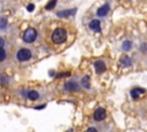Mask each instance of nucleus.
<instances>
[{"mask_svg":"<svg viewBox=\"0 0 147 132\" xmlns=\"http://www.w3.org/2000/svg\"><path fill=\"white\" fill-rule=\"evenodd\" d=\"M67 37H68V33H67V30L64 28H56L54 29V31L52 32V41L56 45H61V44H64L67 41Z\"/></svg>","mask_w":147,"mask_h":132,"instance_id":"obj_1","label":"nucleus"},{"mask_svg":"<svg viewBox=\"0 0 147 132\" xmlns=\"http://www.w3.org/2000/svg\"><path fill=\"white\" fill-rule=\"evenodd\" d=\"M22 39L24 42L26 44H32L36 39H37V30L33 28H28L23 34H22Z\"/></svg>","mask_w":147,"mask_h":132,"instance_id":"obj_2","label":"nucleus"},{"mask_svg":"<svg viewBox=\"0 0 147 132\" xmlns=\"http://www.w3.org/2000/svg\"><path fill=\"white\" fill-rule=\"evenodd\" d=\"M31 56H32V53L28 48H21L16 53V59L18 62H26L31 59Z\"/></svg>","mask_w":147,"mask_h":132,"instance_id":"obj_3","label":"nucleus"},{"mask_svg":"<svg viewBox=\"0 0 147 132\" xmlns=\"http://www.w3.org/2000/svg\"><path fill=\"white\" fill-rule=\"evenodd\" d=\"M106 116H107V112H106L105 108H102V107L96 108L95 111L93 112V118H94V121H96V122L103 121V119L106 118Z\"/></svg>","mask_w":147,"mask_h":132,"instance_id":"obj_4","label":"nucleus"},{"mask_svg":"<svg viewBox=\"0 0 147 132\" xmlns=\"http://www.w3.org/2000/svg\"><path fill=\"white\" fill-rule=\"evenodd\" d=\"M77 11V8H70V9H64V10H60L56 13V15L59 17H69V16H72L75 15Z\"/></svg>","mask_w":147,"mask_h":132,"instance_id":"obj_5","label":"nucleus"},{"mask_svg":"<svg viewBox=\"0 0 147 132\" xmlns=\"http://www.w3.org/2000/svg\"><path fill=\"white\" fill-rule=\"evenodd\" d=\"M63 88L65 91H78L79 90V85L76 81H74V80H68L63 85Z\"/></svg>","mask_w":147,"mask_h":132,"instance_id":"obj_6","label":"nucleus"},{"mask_svg":"<svg viewBox=\"0 0 147 132\" xmlns=\"http://www.w3.org/2000/svg\"><path fill=\"white\" fill-rule=\"evenodd\" d=\"M109 9H110L109 5H108V3H105L103 6H101V7L98 8V10H96V15H98L99 17H105V16L109 13Z\"/></svg>","mask_w":147,"mask_h":132,"instance_id":"obj_7","label":"nucleus"},{"mask_svg":"<svg viewBox=\"0 0 147 132\" xmlns=\"http://www.w3.org/2000/svg\"><path fill=\"white\" fill-rule=\"evenodd\" d=\"M88 26L92 31L94 32H101V23L99 20H92L90 23H88Z\"/></svg>","mask_w":147,"mask_h":132,"instance_id":"obj_8","label":"nucleus"},{"mask_svg":"<svg viewBox=\"0 0 147 132\" xmlns=\"http://www.w3.org/2000/svg\"><path fill=\"white\" fill-rule=\"evenodd\" d=\"M94 69H95V72L96 73H102V72H105V70H106V64H105V62L103 61H95L94 62Z\"/></svg>","mask_w":147,"mask_h":132,"instance_id":"obj_9","label":"nucleus"},{"mask_svg":"<svg viewBox=\"0 0 147 132\" xmlns=\"http://www.w3.org/2000/svg\"><path fill=\"white\" fill-rule=\"evenodd\" d=\"M26 98L31 101H34V100H38L39 99V93L34 90H30L26 92Z\"/></svg>","mask_w":147,"mask_h":132,"instance_id":"obj_10","label":"nucleus"},{"mask_svg":"<svg viewBox=\"0 0 147 132\" xmlns=\"http://www.w3.org/2000/svg\"><path fill=\"white\" fill-rule=\"evenodd\" d=\"M146 92V90H144V88H141V87H137V88H133V90H131V96H132V99H138L139 98V94L140 93H145Z\"/></svg>","mask_w":147,"mask_h":132,"instance_id":"obj_11","label":"nucleus"},{"mask_svg":"<svg viewBox=\"0 0 147 132\" xmlns=\"http://www.w3.org/2000/svg\"><path fill=\"white\" fill-rule=\"evenodd\" d=\"M119 62L123 67H129L131 65V59L127 56V55H123L121 59H119Z\"/></svg>","mask_w":147,"mask_h":132,"instance_id":"obj_12","label":"nucleus"},{"mask_svg":"<svg viewBox=\"0 0 147 132\" xmlns=\"http://www.w3.org/2000/svg\"><path fill=\"white\" fill-rule=\"evenodd\" d=\"M82 86L84 88H86V90L90 88V77L88 76H84L82 78Z\"/></svg>","mask_w":147,"mask_h":132,"instance_id":"obj_13","label":"nucleus"},{"mask_svg":"<svg viewBox=\"0 0 147 132\" xmlns=\"http://www.w3.org/2000/svg\"><path fill=\"white\" fill-rule=\"evenodd\" d=\"M56 2H57V0H49L48 3L45 6V9H46V10H52V9L55 7Z\"/></svg>","mask_w":147,"mask_h":132,"instance_id":"obj_14","label":"nucleus"},{"mask_svg":"<svg viewBox=\"0 0 147 132\" xmlns=\"http://www.w3.org/2000/svg\"><path fill=\"white\" fill-rule=\"evenodd\" d=\"M122 47H123V49H124V51H129V49L132 47V42H131V41H129V40H126V41H124V42H123Z\"/></svg>","mask_w":147,"mask_h":132,"instance_id":"obj_15","label":"nucleus"},{"mask_svg":"<svg viewBox=\"0 0 147 132\" xmlns=\"http://www.w3.org/2000/svg\"><path fill=\"white\" fill-rule=\"evenodd\" d=\"M7 28V20L5 17H1L0 18V29L1 30H5Z\"/></svg>","mask_w":147,"mask_h":132,"instance_id":"obj_16","label":"nucleus"},{"mask_svg":"<svg viewBox=\"0 0 147 132\" xmlns=\"http://www.w3.org/2000/svg\"><path fill=\"white\" fill-rule=\"evenodd\" d=\"M6 56H7V52H6V49H5V48H0V62L5 61Z\"/></svg>","mask_w":147,"mask_h":132,"instance_id":"obj_17","label":"nucleus"},{"mask_svg":"<svg viewBox=\"0 0 147 132\" xmlns=\"http://www.w3.org/2000/svg\"><path fill=\"white\" fill-rule=\"evenodd\" d=\"M8 81H9V79H8L7 76H5V75H1L0 76V84L5 85V84H8Z\"/></svg>","mask_w":147,"mask_h":132,"instance_id":"obj_18","label":"nucleus"},{"mask_svg":"<svg viewBox=\"0 0 147 132\" xmlns=\"http://www.w3.org/2000/svg\"><path fill=\"white\" fill-rule=\"evenodd\" d=\"M26 10H28V11H33V10H34V5H33V3H29V5L26 6Z\"/></svg>","mask_w":147,"mask_h":132,"instance_id":"obj_19","label":"nucleus"},{"mask_svg":"<svg viewBox=\"0 0 147 132\" xmlns=\"http://www.w3.org/2000/svg\"><path fill=\"white\" fill-rule=\"evenodd\" d=\"M70 75V72H62V73H59L56 77H68Z\"/></svg>","mask_w":147,"mask_h":132,"instance_id":"obj_20","label":"nucleus"},{"mask_svg":"<svg viewBox=\"0 0 147 132\" xmlns=\"http://www.w3.org/2000/svg\"><path fill=\"white\" fill-rule=\"evenodd\" d=\"M85 132H98V131H96V129H95V127H88Z\"/></svg>","mask_w":147,"mask_h":132,"instance_id":"obj_21","label":"nucleus"},{"mask_svg":"<svg viewBox=\"0 0 147 132\" xmlns=\"http://www.w3.org/2000/svg\"><path fill=\"white\" fill-rule=\"evenodd\" d=\"M3 46H5V40L0 37V48H3Z\"/></svg>","mask_w":147,"mask_h":132,"instance_id":"obj_22","label":"nucleus"},{"mask_svg":"<svg viewBox=\"0 0 147 132\" xmlns=\"http://www.w3.org/2000/svg\"><path fill=\"white\" fill-rule=\"evenodd\" d=\"M46 107V104H40V106H36L34 109H44Z\"/></svg>","mask_w":147,"mask_h":132,"instance_id":"obj_23","label":"nucleus"}]
</instances>
